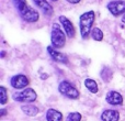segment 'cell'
<instances>
[{
  "mask_svg": "<svg viewBox=\"0 0 125 121\" xmlns=\"http://www.w3.org/2000/svg\"><path fill=\"white\" fill-rule=\"evenodd\" d=\"M52 1H57V0H52Z\"/></svg>",
  "mask_w": 125,
  "mask_h": 121,
  "instance_id": "obj_24",
  "label": "cell"
},
{
  "mask_svg": "<svg viewBox=\"0 0 125 121\" xmlns=\"http://www.w3.org/2000/svg\"><path fill=\"white\" fill-rule=\"evenodd\" d=\"M106 102L113 106H117V105H122L123 104V97L120 93L114 90H111L106 94Z\"/></svg>",
  "mask_w": 125,
  "mask_h": 121,
  "instance_id": "obj_8",
  "label": "cell"
},
{
  "mask_svg": "<svg viewBox=\"0 0 125 121\" xmlns=\"http://www.w3.org/2000/svg\"><path fill=\"white\" fill-rule=\"evenodd\" d=\"M4 55H6V52H4V51H2V52H1V57H4Z\"/></svg>",
  "mask_w": 125,
  "mask_h": 121,
  "instance_id": "obj_22",
  "label": "cell"
},
{
  "mask_svg": "<svg viewBox=\"0 0 125 121\" xmlns=\"http://www.w3.org/2000/svg\"><path fill=\"white\" fill-rule=\"evenodd\" d=\"M120 113L116 110H104L101 115L102 121H119Z\"/></svg>",
  "mask_w": 125,
  "mask_h": 121,
  "instance_id": "obj_11",
  "label": "cell"
},
{
  "mask_svg": "<svg viewBox=\"0 0 125 121\" xmlns=\"http://www.w3.org/2000/svg\"><path fill=\"white\" fill-rule=\"evenodd\" d=\"M122 22H123V23L125 24V14L123 15V18H122Z\"/></svg>",
  "mask_w": 125,
  "mask_h": 121,
  "instance_id": "obj_23",
  "label": "cell"
},
{
  "mask_svg": "<svg viewBox=\"0 0 125 121\" xmlns=\"http://www.w3.org/2000/svg\"><path fill=\"white\" fill-rule=\"evenodd\" d=\"M21 109L29 117H34V116H36L39 113V108L35 106H32V105H24V106L21 107Z\"/></svg>",
  "mask_w": 125,
  "mask_h": 121,
  "instance_id": "obj_14",
  "label": "cell"
},
{
  "mask_svg": "<svg viewBox=\"0 0 125 121\" xmlns=\"http://www.w3.org/2000/svg\"><path fill=\"white\" fill-rule=\"evenodd\" d=\"M81 120V115L79 112H71L68 115L66 121H80Z\"/></svg>",
  "mask_w": 125,
  "mask_h": 121,
  "instance_id": "obj_19",
  "label": "cell"
},
{
  "mask_svg": "<svg viewBox=\"0 0 125 121\" xmlns=\"http://www.w3.org/2000/svg\"><path fill=\"white\" fill-rule=\"evenodd\" d=\"M33 1H34V3L36 4L42 11H43L44 14H46V15H52L53 14V12H54L53 7L51 6L46 0H33Z\"/></svg>",
  "mask_w": 125,
  "mask_h": 121,
  "instance_id": "obj_10",
  "label": "cell"
},
{
  "mask_svg": "<svg viewBox=\"0 0 125 121\" xmlns=\"http://www.w3.org/2000/svg\"><path fill=\"white\" fill-rule=\"evenodd\" d=\"M59 21H61L62 28H64L66 34L68 35V37H73L75 36L76 31H75V28H73V23L70 22V20H68L66 17H64V15H61V17H59Z\"/></svg>",
  "mask_w": 125,
  "mask_h": 121,
  "instance_id": "obj_9",
  "label": "cell"
},
{
  "mask_svg": "<svg viewBox=\"0 0 125 121\" xmlns=\"http://www.w3.org/2000/svg\"><path fill=\"white\" fill-rule=\"evenodd\" d=\"M95 19V13L94 11H88L84 12L80 15L79 18V26H80V33H81L82 39H88L89 34H90L92 24Z\"/></svg>",
  "mask_w": 125,
  "mask_h": 121,
  "instance_id": "obj_2",
  "label": "cell"
},
{
  "mask_svg": "<svg viewBox=\"0 0 125 121\" xmlns=\"http://www.w3.org/2000/svg\"><path fill=\"white\" fill-rule=\"evenodd\" d=\"M12 1L14 7L17 8V10L19 11L21 18L25 22L33 23V22H36L39 20V12L36 10H34L33 8H31L30 6H28L26 0H12Z\"/></svg>",
  "mask_w": 125,
  "mask_h": 121,
  "instance_id": "obj_1",
  "label": "cell"
},
{
  "mask_svg": "<svg viewBox=\"0 0 125 121\" xmlns=\"http://www.w3.org/2000/svg\"><path fill=\"white\" fill-rule=\"evenodd\" d=\"M113 77V73L111 71V68L109 67H103V69L101 71V78L104 80V82L109 83Z\"/></svg>",
  "mask_w": 125,
  "mask_h": 121,
  "instance_id": "obj_16",
  "label": "cell"
},
{
  "mask_svg": "<svg viewBox=\"0 0 125 121\" xmlns=\"http://www.w3.org/2000/svg\"><path fill=\"white\" fill-rule=\"evenodd\" d=\"M48 53H50L51 57H52L54 60H56V62H59V63H65V64H67L68 63V59H67V56L65 54H62V53L57 52L56 50H54V48H52V46H50V48H47Z\"/></svg>",
  "mask_w": 125,
  "mask_h": 121,
  "instance_id": "obj_12",
  "label": "cell"
},
{
  "mask_svg": "<svg viewBox=\"0 0 125 121\" xmlns=\"http://www.w3.org/2000/svg\"><path fill=\"white\" fill-rule=\"evenodd\" d=\"M29 79H28V77L26 76H24V75H15V76H13L12 78H11V80H10V84H11V86L13 87V88H15V89H21V88H24V87H26L29 85Z\"/></svg>",
  "mask_w": 125,
  "mask_h": 121,
  "instance_id": "obj_7",
  "label": "cell"
},
{
  "mask_svg": "<svg viewBox=\"0 0 125 121\" xmlns=\"http://www.w3.org/2000/svg\"><path fill=\"white\" fill-rule=\"evenodd\" d=\"M8 101V95H7V89L3 86L0 87V104L6 105Z\"/></svg>",
  "mask_w": 125,
  "mask_h": 121,
  "instance_id": "obj_18",
  "label": "cell"
},
{
  "mask_svg": "<svg viewBox=\"0 0 125 121\" xmlns=\"http://www.w3.org/2000/svg\"><path fill=\"white\" fill-rule=\"evenodd\" d=\"M84 86H86L87 88H88V90L92 94H97L98 90H99L97 82L93 80V79H91V78H87V79L84 80Z\"/></svg>",
  "mask_w": 125,
  "mask_h": 121,
  "instance_id": "obj_15",
  "label": "cell"
},
{
  "mask_svg": "<svg viewBox=\"0 0 125 121\" xmlns=\"http://www.w3.org/2000/svg\"><path fill=\"white\" fill-rule=\"evenodd\" d=\"M36 98H37L36 93L32 88H26L24 90L20 91V93L13 94V99L19 102H28V104H31V102L35 101Z\"/></svg>",
  "mask_w": 125,
  "mask_h": 121,
  "instance_id": "obj_5",
  "label": "cell"
},
{
  "mask_svg": "<svg viewBox=\"0 0 125 121\" xmlns=\"http://www.w3.org/2000/svg\"><path fill=\"white\" fill-rule=\"evenodd\" d=\"M51 41L52 45L55 48H61L66 43V35L65 32L62 30L59 24L54 23L52 25V33H51Z\"/></svg>",
  "mask_w": 125,
  "mask_h": 121,
  "instance_id": "obj_3",
  "label": "cell"
},
{
  "mask_svg": "<svg viewBox=\"0 0 125 121\" xmlns=\"http://www.w3.org/2000/svg\"><path fill=\"white\" fill-rule=\"evenodd\" d=\"M67 1L70 2V3H73V4H76V3H79L80 0H67Z\"/></svg>",
  "mask_w": 125,
  "mask_h": 121,
  "instance_id": "obj_20",
  "label": "cell"
},
{
  "mask_svg": "<svg viewBox=\"0 0 125 121\" xmlns=\"http://www.w3.org/2000/svg\"><path fill=\"white\" fill-rule=\"evenodd\" d=\"M58 90L62 95H64L65 97L69 98V99H78L79 98V91L77 90V88L67 80H64L59 84Z\"/></svg>",
  "mask_w": 125,
  "mask_h": 121,
  "instance_id": "obj_4",
  "label": "cell"
},
{
  "mask_svg": "<svg viewBox=\"0 0 125 121\" xmlns=\"http://www.w3.org/2000/svg\"><path fill=\"white\" fill-rule=\"evenodd\" d=\"M108 9L114 17L121 15L125 12V1L117 0V1H112L108 4Z\"/></svg>",
  "mask_w": 125,
  "mask_h": 121,
  "instance_id": "obj_6",
  "label": "cell"
},
{
  "mask_svg": "<svg viewBox=\"0 0 125 121\" xmlns=\"http://www.w3.org/2000/svg\"><path fill=\"white\" fill-rule=\"evenodd\" d=\"M6 113H7V110H6V109H2V110H1V113H0V116H1V117H3Z\"/></svg>",
  "mask_w": 125,
  "mask_h": 121,
  "instance_id": "obj_21",
  "label": "cell"
},
{
  "mask_svg": "<svg viewBox=\"0 0 125 121\" xmlns=\"http://www.w3.org/2000/svg\"><path fill=\"white\" fill-rule=\"evenodd\" d=\"M91 36L95 41H102L103 40V33L99 28H93L92 31H91Z\"/></svg>",
  "mask_w": 125,
  "mask_h": 121,
  "instance_id": "obj_17",
  "label": "cell"
},
{
  "mask_svg": "<svg viewBox=\"0 0 125 121\" xmlns=\"http://www.w3.org/2000/svg\"><path fill=\"white\" fill-rule=\"evenodd\" d=\"M46 120L47 121H62V112L57 111L56 109H48L46 112Z\"/></svg>",
  "mask_w": 125,
  "mask_h": 121,
  "instance_id": "obj_13",
  "label": "cell"
}]
</instances>
